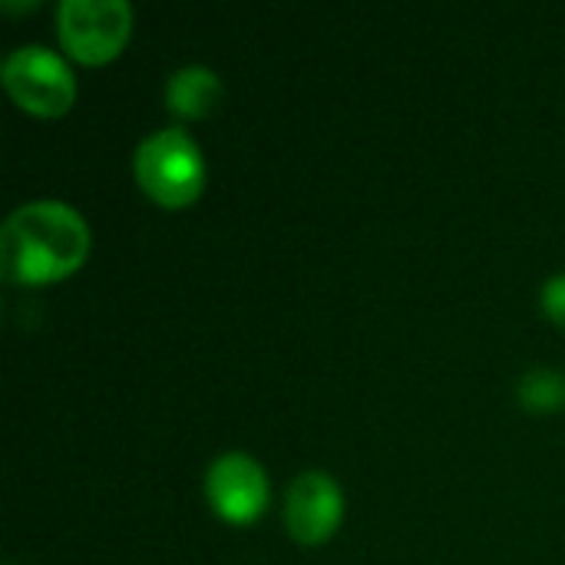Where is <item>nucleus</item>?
I'll return each instance as SVG.
<instances>
[{
	"label": "nucleus",
	"mask_w": 565,
	"mask_h": 565,
	"mask_svg": "<svg viewBox=\"0 0 565 565\" xmlns=\"http://www.w3.org/2000/svg\"><path fill=\"white\" fill-rule=\"evenodd\" d=\"M205 500L225 523L248 526L268 510L271 500L268 473L255 457L242 450H228L215 457L212 467L205 470Z\"/></svg>",
	"instance_id": "39448f33"
},
{
	"label": "nucleus",
	"mask_w": 565,
	"mask_h": 565,
	"mask_svg": "<svg viewBox=\"0 0 565 565\" xmlns=\"http://www.w3.org/2000/svg\"><path fill=\"white\" fill-rule=\"evenodd\" d=\"M3 86L13 103L33 116H63L76 103V76L50 46L26 43L3 60Z\"/></svg>",
	"instance_id": "20e7f679"
},
{
	"label": "nucleus",
	"mask_w": 565,
	"mask_h": 565,
	"mask_svg": "<svg viewBox=\"0 0 565 565\" xmlns=\"http://www.w3.org/2000/svg\"><path fill=\"white\" fill-rule=\"evenodd\" d=\"M132 172L142 192L159 202L162 209H185L192 205L209 179L205 159L199 142L182 129H156L149 132L132 156Z\"/></svg>",
	"instance_id": "f03ea898"
},
{
	"label": "nucleus",
	"mask_w": 565,
	"mask_h": 565,
	"mask_svg": "<svg viewBox=\"0 0 565 565\" xmlns=\"http://www.w3.org/2000/svg\"><path fill=\"white\" fill-rule=\"evenodd\" d=\"M7 565H17V563H7Z\"/></svg>",
	"instance_id": "9d476101"
},
{
	"label": "nucleus",
	"mask_w": 565,
	"mask_h": 565,
	"mask_svg": "<svg viewBox=\"0 0 565 565\" xmlns=\"http://www.w3.org/2000/svg\"><path fill=\"white\" fill-rule=\"evenodd\" d=\"M222 103V79L209 66H179L166 79V106L179 119H205Z\"/></svg>",
	"instance_id": "0eeeda50"
},
{
	"label": "nucleus",
	"mask_w": 565,
	"mask_h": 565,
	"mask_svg": "<svg viewBox=\"0 0 565 565\" xmlns=\"http://www.w3.org/2000/svg\"><path fill=\"white\" fill-rule=\"evenodd\" d=\"M520 404L536 414L565 407V374L556 367H533L520 377Z\"/></svg>",
	"instance_id": "6e6552de"
},
{
	"label": "nucleus",
	"mask_w": 565,
	"mask_h": 565,
	"mask_svg": "<svg viewBox=\"0 0 565 565\" xmlns=\"http://www.w3.org/2000/svg\"><path fill=\"white\" fill-rule=\"evenodd\" d=\"M89 255L86 218L56 199L17 205L0 228V271L13 285H46L83 268Z\"/></svg>",
	"instance_id": "f257e3e1"
},
{
	"label": "nucleus",
	"mask_w": 565,
	"mask_h": 565,
	"mask_svg": "<svg viewBox=\"0 0 565 565\" xmlns=\"http://www.w3.org/2000/svg\"><path fill=\"white\" fill-rule=\"evenodd\" d=\"M540 301H543V311H546V318L565 328V271L553 275V278L543 285V295H540Z\"/></svg>",
	"instance_id": "1a4fd4ad"
},
{
	"label": "nucleus",
	"mask_w": 565,
	"mask_h": 565,
	"mask_svg": "<svg viewBox=\"0 0 565 565\" xmlns=\"http://www.w3.org/2000/svg\"><path fill=\"white\" fill-rule=\"evenodd\" d=\"M285 530L305 546L328 543L344 520V490L324 470H305L285 493Z\"/></svg>",
	"instance_id": "423d86ee"
},
{
	"label": "nucleus",
	"mask_w": 565,
	"mask_h": 565,
	"mask_svg": "<svg viewBox=\"0 0 565 565\" xmlns=\"http://www.w3.org/2000/svg\"><path fill=\"white\" fill-rule=\"evenodd\" d=\"M56 33L73 60L86 66L109 63L132 36V7L126 0H63Z\"/></svg>",
	"instance_id": "7ed1b4c3"
}]
</instances>
